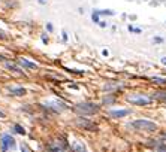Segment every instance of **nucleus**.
<instances>
[{
  "mask_svg": "<svg viewBox=\"0 0 166 152\" xmlns=\"http://www.w3.org/2000/svg\"><path fill=\"white\" fill-rule=\"evenodd\" d=\"M99 25H100V27H106V22H103V21H100V22H99Z\"/></svg>",
  "mask_w": 166,
  "mask_h": 152,
  "instance_id": "26",
  "label": "nucleus"
},
{
  "mask_svg": "<svg viewBox=\"0 0 166 152\" xmlns=\"http://www.w3.org/2000/svg\"><path fill=\"white\" fill-rule=\"evenodd\" d=\"M153 82H157V84H166L165 79H162V78H157V76H154V78H153Z\"/></svg>",
  "mask_w": 166,
  "mask_h": 152,
  "instance_id": "17",
  "label": "nucleus"
},
{
  "mask_svg": "<svg viewBox=\"0 0 166 152\" xmlns=\"http://www.w3.org/2000/svg\"><path fill=\"white\" fill-rule=\"evenodd\" d=\"M162 64H165L166 66V58H162Z\"/></svg>",
  "mask_w": 166,
  "mask_h": 152,
  "instance_id": "27",
  "label": "nucleus"
},
{
  "mask_svg": "<svg viewBox=\"0 0 166 152\" xmlns=\"http://www.w3.org/2000/svg\"><path fill=\"white\" fill-rule=\"evenodd\" d=\"M92 19L96 22V24H99V22H100V21H99V12H97V11H94V12H93Z\"/></svg>",
  "mask_w": 166,
  "mask_h": 152,
  "instance_id": "16",
  "label": "nucleus"
},
{
  "mask_svg": "<svg viewBox=\"0 0 166 152\" xmlns=\"http://www.w3.org/2000/svg\"><path fill=\"white\" fill-rule=\"evenodd\" d=\"M5 60H6V58H5L3 55H0V61H5Z\"/></svg>",
  "mask_w": 166,
  "mask_h": 152,
  "instance_id": "28",
  "label": "nucleus"
},
{
  "mask_svg": "<svg viewBox=\"0 0 166 152\" xmlns=\"http://www.w3.org/2000/svg\"><path fill=\"white\" fill-rule=\"evenodd\" d=\"M21 152H29V149H27V148L22 145V146H21Z\"/></svg>",
  "mask_w": 166,
  "mask_h": 152,
  "instance_id": "25",
  "label": "nucleus"
},
{
  "mask_svg": "<svg viewBox=\"0 0 166 152\" xmlns=\"http://www.w3.org/2000/svg\"><path fill=\"white\" fill-rule=\"evenodd\" d=\"M74 151L75 152H87L85 148H84L81 143H74Z\"/></svg>",
  "mask_w": 166,
  "mask_h": 152,
  "instance_id": "12",
  "label": "nucleus"
},
{
  "mask_svg": "<svg viewBox=\"0 0 166 152\" xmlns=\"http://www.w3.org/2000/svg\"><path fill=\"white\" fill-rule=\"evenodd\" d=\"M42 40H43V42H45V43H47V42H48V39H47V34H42Z\"/></svg>",
  "mask_w": 166,
  "mask_h": 152,
  "instance_id": "24",
  "label": "nucleus"
},
{
  "mask_svg": "<svg viewBox=\"0 0 166 152\" xmlns=\"http://www.w3.org/2000/svg\"><path fill=\"white\" fill-rule=\"evenodd\" d=\"M132 127L139 131H156L157 130V125L148 119H136L132 122Z\"/></svg>",
  "mask_w": 166,
  "mask_h": 152,
  "instance_id": "2",
  "label": "nucleus"
},
{
  "mask_svg": "<svg viewBox=\"0 0 166 152\" xmlns=\"http://www.w3.org/2000/svg\"><path fill=\"white\" fill-rule=\"evenodd\" d=\"M153 42H156V43H160V42H162V37H156Z\"/></svg>",
  "mask_w": 166,
  "mask_h": 152,
  "instance_id": "23",
  "label": "nucleus"
},
{
  "mask_svg": "<svg viewBox=\"0 0 166 152\" xmlns=\"http://www.w3.org/2000/svg\"><path fill=\"white\" fill-rule=\"evenodd\" d=\"M18 63L21 64V66H24V67H27V69H33V70H36L37 69V64L32 63V61H29V60H26V58H19Z\"/></svg>",
  "mask_w": 166,
  "mask_h": 152,
  "instance_id": "9",
  "label": "nucleus"
},
{
  "mask_svg": "<svg viewBox=\"0 0 166 152\" xmlns=\"http://www.w3.org/2000/svg\"><path fill=\"white\" fill-rule=\"evenodd\" d=\"M0 39H6V33L0 30Z\"/></svg>",
  "mask_w": 166,
  "mask_h": 152,
  "instance_id": "20",
  "label": "nucleus"
},
{
  "mask_svg": "<svg viewBox=\"0 0 166 152\" xmlns=\"http://www.w3.org/2000/svg\"><path fill=\"white\" fill-rule=\"evenodd\" d=\"M127 101L133 103V104H138V106H147L151 103V99H148L145 96H141V94H130V96H127Z\"/></svg>",
  "mask_w": 166,
  "mask_h": 152,
  "instance_id": "3",
  "label": "nucleus"
},
{
  "mask_svg": "<svg viewBox=\"0 0 166 152\" xmlns=\"http://www.w3.org/2000/svg\"><path fill=\"white\" fill-rule=\"evenodd\" d=\"M61 36H63V40L66 42V40H67V34H66V32H63V33H61Z\"/></svg>",
  "mask_w": 166,
  "mask_h": 152,
  "instance_id": "22",
  "label": "nucleus"
},
{
  "mask_svg": "<svg viewBox=\"0 0 166 152\" xmlns=\"http://www.w3.org/2000/svg\"><path fill=\"white\" fill-rule=\"evenodd\" d=\"M163 101H165V103H166V97H163Z\"/></svg>",
  "mask_w": 166,
  "mask_h": 152,
  "instance_id": "32",
  "label": "nucleus"
},
{
  "mask_svg": "<svg viewBox=\"0 0 166 152\" xmlns=\"http://www.w3.org/2000/svg\"><path fill=\"white\" fill-rule=\"evenodd\" d=\"M156 152H166V145H165V143H159V145H157Z\"/></svg>",
  "mask_w": 166,
  "mask_h": 152,
  "instance_id": "15",
  "label": "nucleus"
},
{
  "mask_svg": "<svg viewBox=\"0 0 166 152\" xmlns=\"http://www.w3.org/2000/svg\"><path fill=\"white\" fill-rule=\"evenodd\" d=\"M130 110L129 109H120V110H111V117L114 118H123L126 115H129Z\"/></svg>",
  "mask_w": 166,
  "mask_h": 152,
  "instance_id": "8",
  "label": "nucleus"
},
{
  "mask_svg": "<svg viewBox=\"0 0 166 152\" xmlns=\"http://www.w3.org/2000/svg\"><path fill=\"white\" fill-rule=\"evenodd\" d=\"M163 96H166L165 91H156L154 93V97H163Z\"/></svg>",
  "mask_w": 166,
  "mask_h": 152,
  "instance_id": "18",
  "label": "nucleus"
},
{
  "mask_svg": "<svg viewBox=\"0 0 166 152\" xmlns=\"http://www.w3.org/2000/svg\"><path fill=\"white\" fill-rule=\"evenodd\" d=\"M9 149H15V140L11 134L2 136V152H8Z\"/></svg>",
  "mask_w": 166,
  "mask_h": 152,
  "instance_id": "4",
  "label": "nucleus"
},
{
  "mask_svg": "<svg viewBox=\"0 0 166 152\" xmlns=\"http://www.w3.org/2000/svg\"><path fill=\"white\" fill-rule=\"evenodd\" d=\"M9 93H11L12 96H24L27 91H26V88H11Z\"/></svg>",
  "mask_w": 166,
  "mask_h": 152,
  "instance_id": "10",
  "label": "nucleus"
},
{
  "mask_svg": "<svg viewBox=\"0 0 166 152\" xmlns=\"http://www.w3.org/2000/svg\"><path fill=\"white\" fill-rule=\"evenodd\" d=\"M97 12H99V15H109V17L114 15V12L109 11V9H105V11H97Z\"/></svg>",
  "mask_w": 166,
  "mask_h": 152,
  "instance_id": "14",
  "label": "nucleus"
},
{
  "mask_svg": "<svg viewBox=\"0 0 166 152\" xmlns=\"http://www.w3.org/2000/svg\"><path fill=\"white\" fill-rule=\"evenodd\" d=\"M43 106L50 107V109H51L53 112H55V113H58L60 110L66 109V104H63V103H60V101H47V103H43Z\"/></svg>",
  "mask_w": 166,
  "mask_h": 152,
  "instance_id": "7",
  "label": "nucleus"
},
{
  "mask_svg": "<svg viewBox=\"0 0 166 152\" xmlns=\"http://www.w3.org/2000/svg\"><path fill=\"white\" fill-rule=\"evenodd\" d=\"M45 2H47V0H39V3H42V5H43Z\"/></svg>",
  "mask_w": 166,
  "mask_h": 152,
  "instance_id": "31",
  "label": "nucleus"
},
{
  "mask_svg": "<svg viewBox=\"0 0 166 152\" xmlns=\"http://www.w3.org/2000/svg\"><path fill=\"white\" fill-rule=\"evenodd\" d=\"M6 67L9 69V70H12V72H15V73H19V75H22V70L19 67H17L15 64H11V63H6Z\"/></svg>",
  "mask_w": 166,
  "mask_h": 152,
  "instance_id": "11",
  "label": "nucleus"
},
{
  "mask_svg": "<svg viewBox=\"0 0 166 152\" xmlns=\"http://www.w3.org/2000/svg\"><path fill=\"white\" fill-rule=\"evenodd\" d=\"M3 117H5V113H3V112L0 110V118H3Z\"/></svg>",
  "mask_w": 166,
  "mask_h": 152,
  "instance_id": "29",
  "label": "nucleus"
},
{
  "mask_svg": "<svg viewBox=\"0 0 166 152\" xmlns=\"http://www.w3.org/2000/svg\"><path fill=\"white\" fill-rule=\"evenodd\" d=\"M162 139H165V140H166V133H163V134H162Z\"/></svg>",
  "mask_w": 166,
  "mask_h": 152,
  "instance_id": "30",
  "label": "nucleus"
},
{
  "mask_svg": "<svg viewBox=\"0 0 166 152\" xmlns=\"http://www.w3.org/2000/svg\"><path fill=\"white\" fill-rule=\"evenodd\" d=\"M66 148H67L66 140L63 143H60V142H51V143H48V152H64Z\"/></svg>",
  "mask_w": 166,
  "mask_h": 152,
  "instance_id": "6",
  "label": "nucleus"
},
{
  "mask_svg": "<svg viewBox=\"0 0 166 152\" xmlns=\"http://www.w3.org/2000/svg\"><path fill=\"white\" fill-rule=\"evenodd\" d=\"M76 124L79 127H82L84 130H87V131H96L97 130V125L94 122H92L90 119H87V118H82V117L76 119Z\"/></svg>",
  "mask_w": 166,
  "mask_h": 152,
  "instance_id": "5",
  "label": "nucleus"
},
{
  "mask_svg": "<svg viewBox=\"0 0 166 152\" xmlns=\"http://www.w3.org/2000/svg\"><path fill=\"white\" fill-rule=\"evenodd\" d=\"M165 73H166V72H165Z\"/></svg>",
  "mask_w": 166,
  "mask_h": 152,
  "instance_id": "33",
  "label": "nucleus"
},
{
  "mask_svg": "<svg viewBox=\"0 0 166 152\" xmlns=\"http://www.w3.org/2000/svg\"><path fill=\"white\" fill-rule=\"evenodd\" d=\"M14 130H15V131H17V133H18V134H26V130H24V128H22V127H21V125H15V127H14Z\"/></svg>",
  "mask_w": 166,
  "mask_h": 152,
  "instance_id": "13",
  "label": "nucleus"
},
{
  "mask_svg": "<svg viewBox=\"0 0 166 152\" xmlns=\"http://www.w3.org/2000/svg\"><path fill=\"white\" fill-rule=\"evenodd\" d=\"M74 110L78 115H81V117H84V115H93V113H97L99 112V104L92 103V101H82V103L75 104Z\"/></svg>",
  "mask_w": 166,
  "mask_h": 152,
  "instance_id": "1",
  "label": "nucleus"
},
{
  "mask_svg": "<svg viewBox=\"0 0 166 152\" xmlns=\"http://www.w3.org/2000/svg\"><path fill=\"white\" fill-rule=\"evenodd\" d=\"M47 30H48V32H53V25H51L50 22L47 24Z\"/></svg>",
  "mask_w": 166,
  "mask_h": 152,
  "instance_id": "21",
  "label": "nucleus"
},
{
  "mask_svg": "<svg viewBox=\"0 0 166 152\" xmlns=\"http://www.w3.org/2000/svg\"><path fill=\"white\" fill-rule=\"evenodd\" d=\"M129 30L130 32H135V33H141V29H135V27H132V25H129Z\"/></svg>",
  "mask_w": 166,
  "mask_h": 152,
  "instance_id": "19",
  "label": "nucleus"
}]
</instances>
